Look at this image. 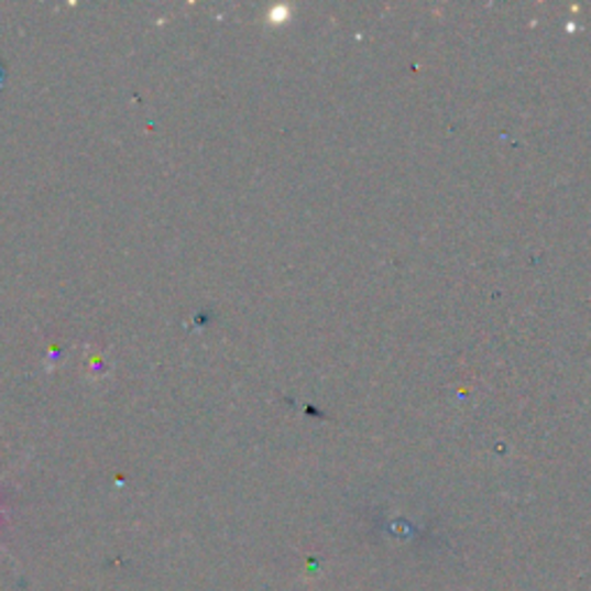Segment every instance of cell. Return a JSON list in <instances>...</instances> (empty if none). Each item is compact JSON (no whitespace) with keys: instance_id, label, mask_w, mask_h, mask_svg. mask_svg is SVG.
Instances as JSON below:
<instances>
[{"instance_id":"1","label":"cell","mask_w":591,"mask_h":591,"mask_svg":"<svg viewBox=\"0 0 591 591\" xmlns=\"http://www.w3.org/2000/svg\"><path fill=\"white\" fill-rule=\"evenodd\" d=\"M0 513H3V511H0Z\"/></svg>"}]
</instances>
